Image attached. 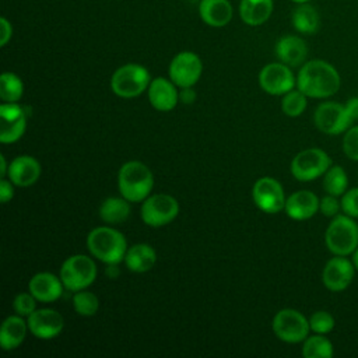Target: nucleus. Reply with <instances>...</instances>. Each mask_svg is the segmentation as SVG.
Returning <instances> with one entry per match:
<instances>
[{"mask_svg":"<svg viewBox=\"0 0 358 358\" xmlns=\"http://www.w3.org/2000/svg\"><path fill=\"white\" fill-rule=\"evenodd\" d=\"M302 355L305 358H331L334 355L333 343L324 336H308L302 344Z\"/></svg>","mask_w":358,"mask_h":358,"instance_id":"28","label":"nucleus"},{"mask_svg":"<svg viewBox=\"0 0 358 358\" xmlns=\"http://www.w3.org/2000/svg\"><path fill=\"white\" fill-rule=\"evenodd\" d=\"M141 220L145 225L158 228L172 222L179 214L178 200L165 193L148 196L141 204Z\"/></svg>","mask_w":358,"mask_h":358,"instance_id":"9","label":"nucleus"},{"mask_svg":"<svg viewBox=\"0 0 358 358\" xmlns=\"http://www.w3.org/2000/svg\"><path fill=\"white\" fill-rule=\"evenodd\" d=\"M306 99H308V96L298 88L291 90L287 94H284V96L281 99V109L287 116L298 117L306 109V105H308Z\"/></svg>","mask_w":358,"mask_h":358,"instance_id":"31","label":"nucleus"},{"mask_svg":"<svg viewBox=\"0 0 358 358\" xmlns=\"http://www.w3.org/2000/svg\"><path fill=\"white\" fill-rule=\"evenodd\" d=\"M323 189L327 194L341 197L348 189V176L343 166L331 165L323 175Z\"/></svg>","mask_w":358,"mask_h":358,"instance_id":"29","label":"nucleus"},{"mask_svg":"<svg viewBox=\"0 0 358 358\" xmlns=\"http://www.w3.org/2000/svg\"><path fill=\"white\" fill-rule=\"evenodd\" d=\"M334 317L327 310H316L309 317L310 331L317 334H327L334 329Z\"/></svg>","mask_w":358,"mask_h":358,"instance_id":"33","label":"nucleus"},{"mask_svg":"<svg viewBox=\"0 0 358 358\" xmlns=\"http://www.w3.org/2000/svg\"><path fill=\"white\" fill-rule=\"evenodd\" d=\"M29 112L18 102H3L0 105V141L3 144L18 141L27 129Z\"/></svg>","mask_w":358,"mask_h":358,"instance_id":"14","label":"nucleus"},{"mask_svg":"<svg viewBox=\"0 0 358 358\" xmlns=\"http://www.w3.org/2000/svg\"><path fill=\"white\" fill-rule=\"evenodd\" d=\"M155 263L157 252L147 243H137L129 248L124 256V264L133 273L150 271Z\"/></svg>","mask_w":358,"mask_h":358,"instance_id":"26","label":"nucleus"},{"mask_svg":"<svg viewBox=\"0 0 358 358\" xmlns=\"http://www.w3.org/2000/svg\"><path fill=\"white\" fill-rule=\"evenodd\" d=\"M179 99H180V102H183L186 105L193 103L196 101V91L192 87H185L179 92Z\"/></svg>","mask_w":358,"mask_h":358,"instance_id":"40","label":"nucleus"},{"mask_svg":"<svg viewBox=\"0 0 358 358\" xmlns=\"http://www.w3.org/2000/svg\"><path fill=\"white\" fill-rule=\"evenodd\" d=\"M319 197L310 190H298L285 200V213L289 218L303 221L312 218L319 211Z\"/></svg>","mask_w":358,"mask_h":358,"instance_id":"18","label":"nucleus"},{"mask_svg":"<svg viewBox=\"0 0 358 358\" xmlns=\"http://www.w3.org/2000/svg\"><path fill=\"white\" fill-rule=\"evenodd\" d=\"M252 197L259 210L267 214H275L285 207V194L281 183L270 176L256 180L252 189Z\"/></svg>","mask_w":358,"mask_h":358,"instance_id":"12","label":"nucleus"},{"mask_svg":"<svg viewBox=\"0 0 358 358\" xmlns=\"http://www.w3.org/2000/svg\"><path fill=\"white\" fill-rule=\"evenodd\" d=\"M324 243L334 256H351L358 248V224L347 214L331 218L324 232Z\"/></svg>","mask_w":358,"mask_h":358,"instance_id":"4","label":"nucleus"},{"mask_svg":"<svg viewBox=\"0 0 358 358\" xmlns=\"http://www.w3.org/2000/svg\"><path fill=\"white\" fill-rule=\"evenodd\" d=\"M273 331L281 341L291 344L301 343L309 336V319L296 309H281L273 317Z\"/></svg>","mask_w":358,"mask_h":358,"instance_id":"8","label":"nucleus"},{"mask_svg":"<svg viewBox=\"0 0 358 358\" xmlns=\"http://www.w3.org/2000/svg\"><path fill=\"white\" fill-rule=\"evenodd\" d=\"M291 24L298 34L313 35L320 28L319 11L309 3L296 4L291 13Z\"/></svg>","mask_w":358,"mask_h":358,"instance_id":"25","label":"nucleus"},{"mask_svg":"<svg viewBox=\"0 0 358 358\" xmlns=\"http://www.w3.org/2000/svg\"><path fill=\"white\" fill-rule=\"evenodd\" d=\"M13 308L20 316H29L36 309V298L31 292H20L13 301Z\"/></svg>","mask_w":358,"mask_h":358,"instance_id":"35","label":"nucleus"},{"mask_svg":"<svg viewBox=\"0 0 358 358\" xmlns=\"http://www.w3.org/2000/svg\"><path fill=\"white\" fill-rule=\"evenodd\" d=\"M313 123L319 131L329 136H337L350 129L354 120L351 119L345 105L327 101L322 102L315 109Z\"/></svg>","mask_w":358,"mask_h":358,"instance_id":"10","label":"nucleus"},{"mask_svg":"<svg viewBox=\"0 0 358 358\" xmlns=\"http://www.w3.org/2000/svg\"><path fill=\"white\" fill-rule=\"evenodd\" d=\"M259 84L262 90L270 95H284L294 90L296 85V77L289 66L274 62L266 64L259 73Z\"/></svg>","mask_w":358,"mask_h":358,"instance_id":"13","label":"nucleus"},{"mask_svg":"<svg viewBox=\"0 0 358 358\" xmlns=\"http://www.w3.org/2000/svg\"><path fill=\"white\" fill-rule=\"evenodd\" d=\"M73 306H74V310L80 316L90 317V316H94L98 312V309H99V299H98V296L94 292L81 289V291L74 292V295H73Z\"/></svg>","mask_w":358,"mask_h":358,"instance_id":"32","label":"nucleus"},{"mask_svg":"<svg viewBox=\"0 0 358 358\" xmlns=\"http://www.w3.org/2000/svg\"><path fill=\"white\" fill-rule=\"evenodd\" d=\"M150 71L138 63H127L115 70L110 78L112 91L122 98H134L148 90Z\"/></svg>","mask_w":358,"mask_h":358,"instance_id":"5","label":"nucleus"},{"mask_svg":"<svg viewBox=\"0 0 358 358\" xmlns=\"http://www.w3.org/2000/svg\"><path fill=\"white\" fill-rule=\"evenodd\" d=\"M319 210H320V213H322L324 217L333 218V217L338 215L340 211H341V200H338L337 196H333V194H327V193H326V196L320 199Z\"/></svg>","mask_w":358,"mask_h":358,"instance_id":"37","label":"nucleus"},{"mask_svg":"<svg viewBox=\"0 0 358 358\" xmlns=\"http://www.w3.org/2000/svg\"><path fill=\"white\" fill-rule=\"evenodd\" d=\"M90 253L105 264L120 263L127 252V242L122 232L112 227L94 228L87 236Z\"/></svg>","mask_w":358,"mask_h":358,"instance_id":"3","label":"nucleus"},{"mask_svg":"<svg viewBox=\"0 0 358 358\" xmlns=\"http://www.w3.org/2000/svg\"><path fill=\"white\" fill-rule=\"evenodd\" d=\"M351 256H352V263H354V266H355V270L358 271V248L355 249V252H354Z\"/></svg>","mask_w":358,"mask_h":358,"instance_id":"44","label":"nucleus"},{"mask_svg":"<svg viewBox=\"0 0 358 358\" xmlns=\"http://www.w3.org/2000/svg\"><path fill=\"white\" fill-rule=\"evenodd\" d=\"M341 211L352 218H358V186L347 189L341 196Z\"/></svg>","mask_w":358,"mask_h":358,"instance_id":"36","label":"nucleus"},{"mask_svg":"<svg viewBox=\"0 0 358 358\" xmlns=\"http://www.w3.org/2000/svg\"><path fill=\"white\" fill-rule=\"evenodd\" d=\"M344 105H345V108H347V110H348L351 119H352L354 122L358 120V96L350 98Z\"/></svg>","mask_w":358,"mask_h":358,"instance_id":"41","label":"nucleus"},{"mask_svg":"<svg viewBox=\"0 0 358 358\" xmlns=\"http://www.w3.org/2000/svg\"><path fill=\"white\" fill-rule=\"evenodd\" d=\"M27 323L29 331L41 340L57 337L64 327L63 316L57 310L49 308L35 309L29 316H27Z\"/></svg>","mask_w":358,"mask_h":358,"instance_id":"16","label":"nucleus"},{"mask_svg":"<svg viewBox=\"0 0 358 358\" xmlns=\"http://www.w3.org/2000/svg\"><path fill=\"white\" fill-rule=\"evenodd\" d=\"M343 151L351 161H358V124L351 126L344 131Z\"/></svg>","mask_w":358,"mask_h":358,"instance_id":"34","label":"nucleus"},{"mask_svg":"<svg viewBox=\"0 0 358 358\" xmlns=\"http://www.w3.org/2000/svg\"><path fill=\"white\" fill-rule=\"evenodd\" d=\"M13 36V25L11 22L6 18H0V46H6Z\"/></svg>","mask_w":358,"mask_h":358,"instance_id":"38","label":"nucleus"},{"mask_svg":"<svg viewBox=\"0 0 358 358\" xmlns=\"http://www.w3.org/2000/svg\"><path fill=\"white\" fill-rule=\"evenodd\" d=\"M117 187L120 194L130 203L144 201L154 187V175L145 164L129 161L119 169Z\"/></svg>","mask_w":358,"mask_h":358,"instance_id":"2","label":"nucleus"},{"mask_svg":"<svg viewBox=\"0 0 358 358\" xmlns=\"http://www.w3.org/2000/svg\"><path fill=\"white\" fill-rule=\"evenodd\" d=\"M7 176L15 186L28 187L39 179L41 164L31 155H18L10 162Z\"/></svg>","mask_w":358,"mask_h":358,"instance_id":"20","label":"nucleus"},{"mask_svg":"<svg viewBox=\"0 0 358 358\" xmlns=\"http://www.w3.org/2000/svg\"><path fill=\"white\" fill-rule=\"evenodd\" d=\"M28 323L24 320V316L11 315L7 316L0 329V344L6 351L15 350L25 340L28 331Z\"/></svg>","mask_w":358,"mask_h":358,"instance_id":"23","label":"nucleus"},{"mask_svg":"<svg viewBox=\"0 0 358 358\" xmlns=\"http://www.w3.org/2000/svg\"><path fill=\"white\" fill-rule=\"evenodd\" d=\"M273 0H241L239 1V17L250 27H259L268 21L273 14Z\"/></svg>","mask_w":358,"mask_h":358,"instance_id":"24","label":"nucleus"},{"mask_svg":"<svg viewBox=\"0 0 358 358\" xmlns=\"http://www.w3.org/2000/svg\"><path fill=\"white\" fill-rule=\"evenodd\" d=\"M22 94H24L22 80L11 71H4L0 76V98L4 102H18Z\"/></svg>","mask_w":358,"mask_h":358,"instance_id":"30","label":"nucleus"},{"mask_svg":"<svg viewBox=\"0 0 358 358\" xmlns=\"http://www.w3.org/2000/svg\"><path fill=\"white\" fill-rule=\"evenodd\" d=\"M199 15L208 27L222 28L231 22L234 8L229 0H200Z\"/></svg>","mask_w":358,"mask_h":358,"instance_id":"22","label":"nucleus"},{"mask_svg":"<svg viewBox=\"0 0 358 358\" xmlns=\"http://www.w3.org/2000/svg\"><path fill=\"white\" fill-rule=\"evenodd\" d=\"M148 99L154 109L159 112H169L176 106L179 92L172 81L165 77H157L151 80L148 85Z\"/></svg>","mask_w":358,"mask_h":358,"instance_id":"19","label":"nucleus"},{"mask_svg":"<svg viewBox=\"0 0 358 358\" xmlns=\"http://www.w3.org/2000/svg\"><path fill=\"white\" fill-rule=\"evenodd\" d=\"M14 186L15 185L10 179L1 178V180H0V200H1L3 204L13 199V196H14Z\"/></svg>","mask_w":358,"mask_h":358,"instance_id":"39","label":"nucleus"},{"mask_svg":"<svg viewBox=\"0 0 358 358\" xmlns=\"http://www.w3.org/2000/svg\"><path fill=\"white\" fill-rule=\"evenodd\" d=\"M105 274L110 278V280H115L119 277L120 274V270L117 267V263H110V264H106V268H105Z\"/></svg>","mask_w":358,"mask_h":358,"instance_id":"42","label":"nucleus"},{"mask_svg":"<svg viewBox=\"0 0 358 358\" xmlns=\"http://www.w3.org/2000/svg\"><path fill=\"white\" fill-rule=\"evenodd\" d=\"M130 215V201L122 197H108L99 207V217L106 224H122Z\"/></svg>","mask_w":358,"mask_h":358,"instance_id":"27","label":"nucleus"},{"mask_svg":"<svg viewBox=\"0 0 358 358\" xmlns=\"http://www.w3.org/2000/svg\"><path fill=\"white\" fill-rule=\"evenodd\" d=\"M63 281L52 273L42 271L35 274L28 282V291L39 302H55L63 294Z\"/></svg>","mask_w":358,"mask_h":358,"instance_id":"21","label":"nucleus"},{"mask_svg":"<svg viewBox=\"0 0 358 358\" xmlns=\"http://www.w3.org/2000/svg\"><path fill=\"white\" fill-rule=\"evenodd\" d=\"M275 56L277 59L289 66L299 67L306 62L308 57V45L305 39L298 35H284L275 43Z\"/></svg>","mask_w":358,"mask_h":358,"instance_id":"17","label":"nucleus"},{"mask_svg":"<svg viewBox=\"0 0 358 358\" xmlns=\"http://www.w3.org/2000/svg\"><path fill=\"white\" fill-rule=\"evenodd\" d=\"M340 87V73L331 63L322 59L305 62L296 76V88L308 98L324 99L333 96Z\"/></svg>","mask_w":358,"mask_h":358,"instance_id":"1","label":"nucleus"},{"mask_svg":"<svg viewBox=\"0 0 358 358\" xmlns=\"http://www.w3.org/2000/svg\"><path fill=\"white\" fill-rule=\"evenodd\" d=\"M7 172H8V165L6 162V157L1 154L0 155V175H1V178H6Z\"/></svg>","mask_w":358,"mask_h":358,"instance_id":"43","label":"nucleus"},{"mask_svg":"<svg viewBox=\"0 0 358 358\" xmlns=\"http://www.w3.org/2000/svg\"><path fill=\"white\" fill-rule=\"evenodd\" d=\"M291 1L295 4H301V3H309L310 0H291Z\"/></svg>","mask_w":358,"mask_h":358,"instance_id":"45","label":"nucleus"},{"mask_svg":"<svg viewBox=\"0 0 358 358\" xmlns=\"http://www.w3.org/2000/svg\"><path fill=\"white\" fill-rule=\"evenodd\" d=\"M60 278L69 291L87 289L96 278V266L87 255H73L63 262Z\"/></svg>","mask_w":358,"mask_h":358,"instance_id":"6","label":"nucleus"},{"mask_svg":"<svg viewBox=\"0 0 358 358\" xmlns=\"http://www.w3.org/2000/svg\"><path fill=\"white\" fill-rule=\"evenodd\" d=\"M355 275V266L347 256H334L329 259L322 271V281L331 292L347 289Z\"/></svg>","mask_w":358,"mask_h":358,"instance_id":"15","label":"nucleus"},{"mask_svg":"<svg viewBox=\"0 0 358 358\" xmlns=\"http://www.w3.org/2000/svg\"><path fill=\"white\" fill-rule=\"evenodd\" d=\"M201 73L203 62L194 52H179L171 60L169 78L176 87H193L200 80Z\"/></svg>","mask_w":358,"mask_h":358,"instance_id":"11","label":"nucleus"},{"mask_svg":"<svg viewBox=\"0 0 358 358\" xmlns=\"http://www.w3.org/2000/svg\"><path fill=\"white\" fill-rule=\"evenodd\" d=\"M331 166V159L322 148H306L299 151L291 161V173L299 182H310L323 176Z\"/></svg>","mask_w":358,"mask_h":358,"instance_id":"7","label":"nucleus"}]
</instances>
